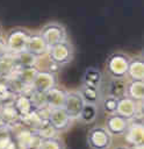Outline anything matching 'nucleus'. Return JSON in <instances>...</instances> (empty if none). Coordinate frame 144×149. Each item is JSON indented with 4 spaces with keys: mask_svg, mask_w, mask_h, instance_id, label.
Instances as JSON below:
<instances>
[{
    "mask_svg": "<svg viewBox=\"0 0 144 149\" xmlns=\"http://www.w3.org/2000/svg\"><path fill=\"white\" fill-rule=\"evenodd\" d=\"M50 63L55 66H65L74 58V48L70 41L65 40L49 48L46 54Z\"/></svg>",
    "mask_w": 144,
    "mask_h": 149,
    "instance_id": "f257e3e1",
    "label": "nucleus"
},
{
    "mask_svg": "<svg viewBox=\"0 0 144 149\" xmlns=\"http://www.w3.org/2000/svg\"><path fill=\"white\" fill-rule=\"evenodd\" d=\"M30 34L31 31L23 27L12 28L5 38L8 54L17 55V54L26 51V44H27V41Z\"/></svg>",
    "mask_w": 144,
    "mask_h": 149,
    "instance_id": "f03ea898",
    "label": "nucleus"
},
{
    "mask_svg": "<svg viewBox=\"0 0 144 149\" xmlns=\"http://www.w3.org/2000/svg\"><path fill=\"white\" fill-rule=\"evenodd\" d=\"M129 62H130V56L129 55H127L124 52H121V51L113 52L107 58L106 70H107L108 74L111 78L123 79V78L127 77Z\"/></svg>",
    "mask_w": 144,
    "mask_h": 149,
    "instance_id": "7ed1b4c3",
    "label": "nucleus"
},
{
    "mask_svg": "<svg viewBox=\"0 0 144 149\" xmlns=\"http://www.w3.org/2000/svg\"><path fill=\"white\" fill-rule=\"evenodd\" d=\"M38 34L41 35V37L44 40V42L46 43V45L49 48L59 42L67 40L66 29L59 22H49V23L44 24L41 28Z\"/></svg>",
    "mask_w": 144,
    "mask_h": 149,
    "instance_id": "20e7f679",
    "label": "nucleus"
},
{
    "mask_svg": "<svg viewBox=\"0 0 144 149\" xmlns=\"http://www.w3.org/2000/svg\"><path fill=\"white\" fill-rule=\"evenodd\" d=\"M113 135L102 126L92 127L87 133V144L91 149H110Z\"/></svg>",
    "mask_w": 144,
    "mask_h": 149,
    "instance_id": "39448f33",
    "label": "nucleus"
},
{
    "mask_svg": "<svg viewBox=\"0 0 144 149\" xmlns=\"http://www.w3.org/2000/svg\"><path fill=\"white\" fill-rule=\"evenodd\" d=\"M46 119H48L49 123L51 125V127L57 133L66 132L73 123V120L70 118V115L66 113V111L63 107L49 109Z\"/></svg>",
    "mask_w": 144,
    "mask_h": 149,
    "instance_id": "423d86ee",
    "label": "nucleus"
},
{
    "mask_svg": "<svg viewBox=\"0 0 144 149\" xmlns=\"http://www.w3.org/2000/svg\"><path fill=\"white\" fill-rule=\"evenodd\" d=\"M129 147L142 146L144 143V123L143 119H131L129 126L123 134Z\"/></svg>",
    "mask_w": 144,
    "mask_h": 149,
    "instance_id": "0eeeda50",
    "label": "nucleus"
},
{
    "mask_svg": "<svg viewBox=\"0 0 144 149\" xmlns=\"http://www.w3.org/2000/svg\"><path fill=\"white\" fill-rule=\"evenodd\" d=\"M31 87L33 91L39 92V93H45L50 88L57 85V78L55 73L46 71V70H37L33 81H31Z\"/></svg>",
    "mask_w": 144,
    "mask_h": 149,
    "instance_id": "6e6552de",
    "label": "nucleus"
},
{
    "mask_svg": "<svg viewBox=\"0 0 144 149\" xmlns=\"http://www.w3.org/2000/svg\"><path fill=\"white\" fill-rule=\"evenodd\" d=\"M13 135L17 149H37L42 140L36 132L28 128L19 130L15 134L13 133Z\"/></svg>",
    "mask_w": 144,
    "mask_h": 149,
    "instance_id": "1a4fd4ad",
    "label": "nucleus"
},
{
    "mask_svg": "<svg viewBox=\"0 0 144 149\" xmlns=\"http://www.w3.org/2000/svg\"><path fill=\"white\" fill-rule=\"evenodd\" d=\"M84 100L79 91H69L65 95V101L63 108L70 115L72 120H78V116L82 109Z\"/></svg>",
    "mask_w": 144,
    "mask_h": 149,
    "instance_id": "9d476101",
    "label": "nucleus"
},
{
    "mask_svg": "<svg viewBox=\"0 0 144 149\" xmlns=\"http://www.w3.org/2000/svg\"><path fill=\"white\" fill-rule=\"evenodd\" d=\"M12 105L14 106L20 120L26 118V116H28V115H30L33 112L36 111V107L33 104L30 94L22 93V92H19L13 97Z\"/></svg>",
    "mask_w": 144,
    "mask_h": 149,
    "instance_id": "9b49d317",
    "label": "nucleus"
},
{
    "mask_svg": "<svg viewBox=\"0 0 144 149\" xmlns=\"http://www.w3.org/2000/svg\"><path fill=\"white\" fill-rule=\"evenodd\" d=\"M129 121L128 119L121 116L117 113L114 114H109L106 118V122H105V128L110 133V135L114 136H120L123 135L129 126Z\"/></svg>",
    "mask_w": 144,
    "mask_h": 149,
    "instance_id": "f8f14e48",
    "label": "nucleus"
},
{
    "mask_svg": "<svg viewBox=\"0 0 144 149\" xmlns=\"http://www.w3.org/2000/svg\"><path fill=\"white\" fill-rule=\"evenodd\" d=\"M48 50L49 47L41 37V35L38 33H31L26 44V51L36 58H41L48 54Z\"/></svg>",
    "mask_w": 144,
    "mask_h": 149,
    "instance_id": "ddd939ff",
    "label": "nucleus"
},
{
    "mask_svg": "<svg viewBox=\"0 0 144 149\" xmlns=\"http://www.w3.org/2000/svg\"><path fill=\"white\" fill-rule=\"evenodd\" d=\"M44 94H45L46 107H49V109H51V108H60V107L64 106L66 91L63 90L62 87L56 85L52 88H50L49 91H46Z\"/></svg>",
    "mask_w": 144,
    "mask_h": 149,
    "instance_id": "4468645a",
    "label": "nucleus"
},
{
    "mask_svg": "<svg viewBox=\"0 0 144 149\" xmlns=\"http://www.w3.org/2000/svg\"><path fill=\"white\" fill-rule=\"evenodd\" d=\"M136 109H137V101L128 98V97H123L120 98L117 101V107H116V113L120 114L121 116L131 120L135 119L136 116Z\"/></svg>",
    "mask_w": 144,
    "mask_h": 149,
    "instance_id": "2eb2a0df",
    "label": "nucleus"
},
{
    "mask_svg": "<svg viewBox=\"0 0 144 149\" xmlns=\"http://www.w3.org/2000/svg\"><path fill=\"white\" fill-rule=\"evenodd\" d=\"M127 77H129L130 80H144V61L142 55L130 57Z\"/></svg>",
    "mask_w": 144,
    "mask_h": 149,
    "instance_id": "dca6fc26",
    "label": "nucleus"
},
{
    "mask_svg": "<svg viewBox=\"0 0 144 149\" xmlns=\"http://www.w3.org/2000/svg\"><path fill=\"white\" fill-rule=\"evenodd\" d=\"M125 97L135 101H143L144 100V80H130L129 83H127Z\"/></svg>",
    "mask_w": 144,
    "mask_h": 149,
    "instance_id": "f3484780",
    "label": "nucleus"
},
{
    "mask_svg": "<svg viewBox=\"0 0 144 149\" xmlns=\"http://www.w3.org/2000/svg\"><path fill=\"white\" fill-rule=\"evenodd\" d=\"M101 83H102V73L98 68L89 66L85 70V72L82 74V84L84 85L99 87Z\"/></svg>",
    "mask_w": 144,
    "mask_h": 149,
    "instance_id": "a211bd4d",
    "label": "nucleus"
},
{
    "mask_svg": "<svg viewBox=\"0 0 144 149\" xmlns=\"http://www.w3.org/2000/svg\"><path fill=\"white\" fill-rule=\"evenodd\" d=\"M0 149H17L13 132L8 125H0Z\"/></svg>",
    "mask_w": 144,
    "mask_h": 149,
    "instance_id": "6ab92c4d",
    "label": "nucleus"
},
{
    "mask_svg": "<svg viewBox=\"0 0 144 149\" xmlns=\"http://www.w3.org/2000/svg\"><path fill=\"white\" fill-rule=\"evenodd\" d=\"M79 92L82 97L84 102L98 105L101 101V93L99 91V87H93V86H88V85L82 84Z\"/></svg>",
    "mask_w": 144,
    "mask_h": 149,
    "instance_id": "aec40b11",
    "label": "nucleus"
},
{
    "mask_svg": "<svg viewBox=\"0 0 144 149\" xmlns=\"http://www.w3.org/2000/svg\"><path fill=\"white\" fill-rule=\"evenodd\" d=\"M14 63L15 69H24V68H35L37 63V58L33 55L28 54L27 51H23L21 54L14 55Z\"/></svg>",
    "mask_w": 144,
    "mask_h": 149,
    "instance_id": "412c9836",
    "label": "nucleus"
},
{
    "mask_svg": "<svg viewBox=\"0 0 144 149\" xmlns=\"http://www.w3.org/2000/svg\"><path fill=\"white\" fill-rule=\"evenodd\" d=\"M96 116H98V105L85 102L78 116V120H80L82 123H92L96 119Z\"/></svg>",
    "mask_w": 144,
    "mask_h": 149,
    "instance_id": "4be33fe9",
    "label": "nucleus"
},
{
    "mask_svg": "<svg viewBox=\"0 0 144 149\" xmlns=\"http://www.w3.org/2000/svg\"><path fill=\"white\" fill-rule=\"evenodd\" d=\"M125 90H127V83L123 79L118 78H111V81L109 83V94L116 97L117 99L125 97Z\"/></svg>",
    "mask_w": 144,
    "mask_h": 149,
    "instance_id": "5701e85b",
    "label": "nucleus"
},
{
    "mask_svg": "<svg viewBox=\"0 0 144 149\" xmlns=\"http://www.w3.org/2000/svg\"><path fill=\"white\" fill-rule=\"evenodd\" d=\"M37 149H65V143L60 137H46L41 140Z\"/></svg>",
    "mask_w": 144,
    "mask_h": 149,
    "instance_id": "b1692460",
    "label": "nucleus"
},
{
    "mask_svg": "<svg viewBox=\"0 0 144 149\" xmlns=\"http://www.w3.org/2000/svg\"><path fill=\"white\" fill-rule=\"evenodd\" d=\"M14 69H15L14 55L6 54L3 57L0 58V76L10 74Z\"/></svg>",
    "mask_w": 144,
    "mask_h": 149,
    "instance_id": "393cba45",
    "label": "nucleus"
},
{
    "mask_svg": "<svg viewBox=\"0 0 144 149\" xmlns=\"http://www.w3.org/2000/svg\"><path fill=\"white\" fill-rule=\"evenodd\" d=\"M17 70V79L22 84H31L37 69L36 68H24V69H16Z\"/></svg>",
    "mask_w": 144,
    "mask_h": 149,
    "instance_id": "a878e982",
    "label": "nucleus"
},
{
    "mask_svg": "<svg viewBox=\"0 0 144 149\" xmlns=\"http://www.w3.org/2000/svg\"><path fill=\"white\" fill-rule=\"evenodd\" d=\"M117 101H118V99H117L116 97L110 95V94L106 95V97L101 100L103 112H105L106 114H108V115H109V114H114V113H116Z\"/></svg>",
    "mask_w": 144,
    "mask_h": 149,
    "instance_id": "bb28decb",
    "label": "nucleus"
},
{
    "mask_svg": "<svg viewBox=\"0 0 144 149\" xmlns=\"http://www.w3.org/2000/svg\"><path fill=\"white\" fill-rule=\"evenodd\" d=\"M6 54H8L7 51V45H6V41L3 37L0 36V58L3 57Z\"/></svg>",
    "mask_w": 144,
    "mask_h": 149,
    "instance_id": "cd10ccee",
    "label": "nucleus"
},
{
    "mask_svg": "<svg viewBox=\"0 0 144 149\" xmlns=\"http://www.w3.org/2000/svg\"><path fill=\"white\" fill-rule=\"evenodd\" d=\"M113 149H131V148L130 147H124V146H117V147H115Z\"/></svg>",
    "mask_w": 144,
    "mask_h": 149,
    "instance_id": "c85d7f7f",
    "label": "nucleus"
},
{
    "mask_svg": "<svg viewBox=\"0 0 144 149\" xmlns=\"http://www.w3.org/2000/svg\"><path fill=\"white\" fill-rule=\"evenodd\" d=\"M131 149H143V144L142 146H136V147H130Z\"/></svg>",
    "mask_w": 144,
    "mask_h": 149,
    "instance_id": "c756f323",
    "label": "nucleus"
}]
</instances>
